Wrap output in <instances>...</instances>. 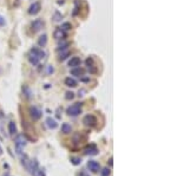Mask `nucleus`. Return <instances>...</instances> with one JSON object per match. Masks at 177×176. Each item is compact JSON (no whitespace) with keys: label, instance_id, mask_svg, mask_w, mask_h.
<instances>
[{"label":"nucleus","instance_id":"f257e3e1","mask_svg":"<svg viewBox=\"0 0 177 176\" xmlns=\"http://www.w3.org/2000/svg\"><path fill=\"white\" fill-rule=\"evenodd\" d=\"M26 143L27 142H26V138L24 137V135H18L15 137L14 144H15V150H17V154L18 155H23V149L26 145Z\"/></svg>","mask_w":177,"mask_h":176},{"label":"nucleus","instance_id":"f03ea898","mask_svg":"<svg viewBox=\"0 0 177 176\" xmlns=\"http://www.w3.org/2000/svg\"><path fill=\"white\" fill-rule=\"evenodd\" d=\"M66 113L69 116H73V117L80 115L82 113V103H76L73 105L69 106L67 110H66Z\"/></svg>","mask_w":177,"mask_h":176},{"label":"nucleus","instance_id":"7ed1b4c3","mask_svg":"<svg viewBox=\"0 0 177 176\" xmlns=\"http://www.w3.org/2000/svg\"><path fill=\"white\" fill-rule=\"evenodd\" d=\"M83 123L86 125V127H94L97 124V118L94 115H86L84 118H83Z\"/></svg>","mask_w":177,"mask_h":176},{"label":"nucleus","instance_id":"20e7f679","mask_svg":"<svg viewBox=\"0 0 177 176\" xmlns=\"http://www.w3.org/2000/svg\"><path fill=\"white\" fill-rule=\"evenodd\" d=\"M41 111L37 108V106H31L29 108V116H31V118L35 122V121H38V119H40V117H41Z\"/></svg>","mask_w":177,"mask_h":176},{"label":"nucleus","instance_id":"39448f33","mask_svg":"<svg viewBox=\"0 0 177 176\" xmlns=\"http://www.w3.org/2000/svg\"><path fill=\"white\" fill-rule=\"evenodd\" d=\"M43 27H44V21H43L41 19H35V20L31 24V29H32V32H33V33L39 32Z\"/></svg>","mask_w":177,"mask_h":176},{"label":"nucleus","instance_id":"423d86ee","mask_svg":"<svg viewBox=\"0 0 177 176\" xmlns=\"http://www.w3.org/2000/svg\"><path fill=\"white\" fill-rule=\"evenodd\" d=\"M40 10H41V5H40V2L35 1V2L31 4V6L29 7V13L31 14V15H37V14L40 12Z\"/></svg>","mask_w":177,"mask_h":176},{"label":"nucleus","instance_id":"0eeeda50","mask_svg":"<svg viewBox=\"0 0 177 176\" xmlns=\"http://www.w3.org/2000/svg\"><path fill=\"white\" fill-rule=\"evenodd\" d=\"M88 168L92 173H98L100 170V164L94 160H90L88 162Z\"/></svg>","mask_w":177,"mask_h":176},{"label":"nucleus","instance_id":"6e6552de","mask_svg":"<svg viewBox=\"0 0 177 176\" xmlns=\"http://www.w3.org/2000/svg\"><path fill=\"white\" fill-rule=\"evenodd\" d=\"M29 53H31V54H33L34 57H37V58H38V59H40V60L45 57V52H44L43 50L38 49V47H32V49H31V51H29Z\"/></svg>","mask_w":177,"mask_h":176},{"label":"nucleus","instance_id":"1a4fd4ad","mask_svg":"<svg viewBox=\"0 0 177 176\" xmlns=\"http://www.w3.org/2000/svg\"><path fill=\"white\" fill-rule=\"evenodd\" d=\"M98 154V149H97V147L96 145H88L85 149H84V155H86V156H94V155H97Z\"/></svg>","mask_w":177,"mask_h":176},{"label":"nucleus","instance_id":"9d476101","mask_svg":"<svg viewBox=\"0 0 177 176\" xmlns=\"http://www.w3.org/2000/svg\"><path fill=\"white\" fill-rule=\"evenodd\" d=\"M53 38L57 39V40H63V39L66 38V32L63 31L60 27H58V29H56L55 32H53Z\"/></svg>","mask_w":177,"mask_h":176},{"label":"nucleus","instance_id":"9b49d317","mask_svg":"<svg viewBox=\"0 0 177 176\" xmlns=\"http://www.w3.org/2000/svg\"><path fill=\"white\" fill-rule=\"evenodd\" d=\"M80 64H82V59H80L79 57H72V58L69 60V66H70L71 69L77 68V66H80Z\"/></svg>","mask_w":177,"mask_h":176},{"label":"nucleus","instance_id":"f8f14e48","mask_svg":"<svg viewBox=\"0 0 177 176\" xmlns=\"http://www.w3.org/2000/svg\"><path fill=\"white\" fill-rule=\"evenodd\" d=\"M37 169H39V164L37 162V160H29V167H27V170H29V174H33Z\"/></svg>","mask_w":177,"mask_h":176},{"label":"nucleus","instance_id":"ddd939ff","mask_svg":"<svg viewBox=\"0 0 177 176\" xmlns=\"http://www.w3.org/2000/svg\"><path fill=\"white\" fill-rule=\"evenodd\" d=\"M46 125H47L50 129H56V128H58L57 121L53 119L52 117H47V118H46Z\"/></svg>","mask_w":177,"mask_h":176},{"label":"nucleus","instance_id":"4468645a","mask_svg":"<svg viewBox=\"0 0 177 176\" xmlns=\"http://www.w3.org/2000/svg\"><path fill=\"white\" fill-rule=\"evenodd\" d=\"M84 69H82L80 66H77V68H73L72 70H71V74L72 76H76V77H82V76H84Z\"/></svg>","mask_w":177,"mask_h":176},{"label":"nucleus","instance_id":"2eb2a0df","mask_svg":"<svg viewBox=\"0 0 177 176\" xmlns=\"http://www.w3.org/2000/svg\"><path fill=\"white\" fill-rule=\"evenodd\" d=\"M65 85L69 86V88H76L77 86V80L72 77H67L65 78Z\"/></svg>","mask_w":177,"mask_h":176},{"label":"nucleus","instance_id":"dca6fc26","mask_svg":"<svg viewBox=\"0 0 177 176\" xmlns=\"http://www.w3.org/2000/svg\"><path fill=\"white\" fill-rule=\"evenodd\" d=\"M46 44H47V35H40L39 39H38V45L40 47H44V46H46Z\"/></svg>","mask_w":177,"mask_h":176},{"label":"nucleus","instance_id":"f3484780","mask_svg":"<svg viewBox=\"0 0 177 176\" xmlns=\"http://www.w3.org/2000/svg\"><path fill=\"white\" fill-rule=\"evenodd\" d=\"M86 65H88V69L91 73H96V69H94L93 59H92V58H88V59H86Z\"/></svg>","mask_w":177,"mask_h":176},{"label":"nucleus","instance_id":"a211bd4d","mask_svg":"<svg viewBox=\"0 0 177 176\" xmlns=\"http://www.w3.org/2000/svg\"><path fill=\"white\" fill-rule=\"evenodd\" d=\"M8 133H10V135H15L17 134V125H15L14 122L8 123Z\"/></svg>","mask_w":177,"mask_h":176},{"label":"nucleus","instance_id":"6ab92c4d","mask_svg":"<svg viewBox=\"0 0 177 176\" xmlns=\"http://www.w3.org/2000/svg\"><path fill=\"white\" fill-rule=\"evenodd\" d=\"M71 131H72V128H71V125L69 123H64L61 125V133L63 134H70Z\"/></svg>","mask_w":177,"mask_h":176},{"label":"nucleus","instance_id":"aec40b11","mask_svg":"<svg viewBox=\"0 0 177 176\" xmlns=\"http://www.w3.org/2000/svg\"><path fill=\"white\" fill-rule=\"evenodd\" d=\"M69 56H70V51L64 49V50H61V52L59 53V58H58V59H59V60H65V59H66Z\"/></svg>","mask_w":177,"mask_h":176},{"label":"nucleus","instance_id":"412c9836","mask_svg":"<svg viewBox=\"0 0 177 176\" xmlns=\"http://www.w3.org/2000/svg\"><path fill=\"white\" fill-rule=\"evenodd\" d=\"M29 62L31 63V64H32V65H34V66H35V65H38V64H39L40 59H38L37 57H34L33 54H31V53H29Z\"/></svg>","mask_w":177,"mask_h":176},{"label":"nucleus","instance_id":"4be33fe9","mask_svg":"<svg viewBox=\"0 0 177 176\" xmlns=\"http://www.w3.org/2000/svg\"><path fill=\"white\" fill-rule=\"evenodd\" d=\"M71 163H72L73 166H79V164L82 163V158H80V157H72V158H71Z\"/></svg>","mask_w":177,"mask_h":176},{"label":"nucleus","instance_id":"5701e85b","mask_svg":"<svg viewBox=\"0 0 177 176\" xmlns=\"http://www.w3.org/2000/svg\"><path fill=\"white\" fill-rule=\"evenodd\" d=\"M60 29H61L63 31H65V32H66V31H70V30L72 29V26H71V24H70V23H64V24L61 25V27H60Z\"/></svg>","mask_w":177,"mask_h":176},{"label":"nucleus","instance_id":"b1692460","mask_svg":"<svg viewBox=\"0 0 177 176\" xmlns=\"http://www.w3.org/2000/svg\"><path fill=\"white\" fill-rule=\"evenodd\" d=\"M110 174H111V170L109 168H103L100 170V176H110Z\"/></svg>","mask_w":177,"mask_h":176},{"label":"nucleus","instance_id":"393cba45","mask_svg":"<svg viewBox=\"0 0 177 176\" xmlns=\"http://www.w3.org/2000/svg\"><path fill=\"white\" fill-rule=\"evenodd\" d=\"M32 175L33 176H46V174H45V172H44L43 169H37Z\"/></svg>","mask_w":177,"mask_h":176},{"label":"nucleus","instance_id":"a878e982","mask_svg":"<svg viewBox=\"0 0 177 176\" xmlns=\"http://www.w3.org/2000/svg\"><path fill=\"white\" fill-rule=\"evenodd\" d=\"M23 91L25 92V96H26L27 98H31V97H32V92H31V90H29L27 86H24V88H23Z\"/></svg>","mask_w":177,"mask_h":176},{"label":"nucleus","instance_id":"bb28decb","mask_svg":"<svg viewBox=\"0 0 177 176\" xmlns=\"http://www.w3.org/2000/svg\"><path fill=\"white\" fill-rule=\"evenodd\" d=\"M65 98H66L67 101H70V99H73V98H74V94H73V92H71V91H69V92H66V95H65Z\"/></svg>","mask_w":177,"mask_h":176},{"label":"nucleus","instance_id":"cd10ccee","mask_svg":"<svg viewBox=\"0 0 177 176\" xmlns=\"http://www.w3.org/2000/svg\"><path fill=\"white\" fill-rule=\"evenodd\" d=\"M61 18H63V15H60L58 12H57V13L55 14V18H53V20H55V21H59Z\"/></svg>","mask_w":177,"mask_h":176},{"label":"nucleus","instance_id":"c85d7f7f","mask_svg":"<svg viewBox=\"0 0 177 176\" xmlns=\"http://www.w3.org/2000/svg\"><path fill=\"white\" fill-rule=\"evenodd\" d=\"M4 25H5V19L0 15V26H4Z\"/></svg>","mask_w":177,"mask_h":176},{"label":"nucleus","instance_id":"c756f323","mask_svg":"<svg viewBox=\"0 0 177 176\" xmlns=\"http://www.w3.org/2000/svg\"><path fill=\"white\" fill-rule=\"evenodd\" d=\"M109 164H110V167H112V157H110V160H109Z\"/></svg>","mask_w":177,"mask_h":176},{"label":"nucleus","instance_id":"7c9ffc66","mask_svg":"<svg viewBox=\"0 0 177 176\" xmlns=\"http://www.w3.org/2000/svg\"><path fill=\"white\" fill-rule=\"evenodd\" d=\"M79 176H88V174H85V173H82V174H79Z\"/></svg>","mask_w":177,"mask_h":176},{"label":"nucleus","instance_id":"2f4dec72","mask_svg":"<svg viewBox=\"0 0 177 176\" xmlns=\"http://www.w3.org/2000/svg\"><path fill=\"white\" fill-rule=\"evenodd\" d=\"M0 155H2V149H1V147H0Z\"/></svg>","mask_w":177,"mask_h":176}]
</instances>
